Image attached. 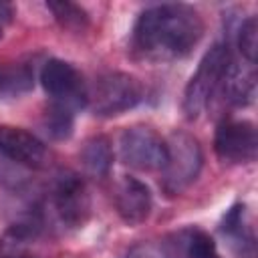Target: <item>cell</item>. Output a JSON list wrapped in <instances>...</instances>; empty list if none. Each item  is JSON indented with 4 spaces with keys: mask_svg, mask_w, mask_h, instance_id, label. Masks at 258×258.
<instances>
[{
    "mask_svg": "<svg viewBox=\"0 0 258 258\" xmlns=\"http://www.w3.org/2000/svg\"><path fill=\"white\" fill-rule=\"evenodd\" d=\"M204 20L187 4H155L145 8L133 26V50L147 60L185 56L202 38Z\"/></svg>",
    "mask_w": 258,
    "mask_h": 258,
    "instance_id": "obj_1",
    "label": "cell"
},
{
    "mask_svg": "<svg viewBox=\"0 0 258 258\" xmlns=\"http://www.w3.org/2000/svg\"><path fill=\"white\" fill-rule=\"evenodd\" d=\"M232 60L230 48L226 42H216L200 60L196 73L183 91V113L187 119H198L202 111L210 105L214 95L222 89L224 75Z\"/></svg>",
    "mask_w": 258,
    "mask_h": 258,
    "instance_id": "obj_2",
    "label": "cell"
},
{
    "mask_svg": "<svg viewBox=\"0 0 258 258\" xmlns=\"http://www.w3.org/2000/svg\"><path fill=\"white\" fill-rule=\"evenodd\" d=\"M145 97V89L139 79L129 73H105L101 75L93 87H89V103L87 107L97 117H113L121 115L133 107H137Z\"/></svg>",
    "mask_w": 258,
    "mask_h": 258,
    "instance_id": "obj_3",
    "label": "cell"
},
{
    "mask_svg": "<svg viewBox=\"0 0 258 258\" xmlns=\"http://www.w3.org/2000/svg\"><path fill=\"white\" fill-rule=\"evenodd\" d=\"M165 143L167 161L161 169V187L167 196H177L198 179L204 165V155L198 139L185 131H173Z\"/></svg>",
    "mask_w": 258,
    "mask_h": 258,
    "instance_id": "obj_4",
    "label": "cell"
},
{
    "mask_svg": "<svg viewBox=\"0 0 258 258\" xmlns=\"http://www.w3.org/2000/svg\"><path fill=\"white\" fill-rule=\"evenodd\" d=\"M40 85L50 97V103L71 111L83 109L89 103V85L83 75L67 60L50 58L40 69Z\"/></svg>",
    "mask_w": 258,
    "mask_h": 258,
    "instance_id": "obj_5",
    "label": "cell"
},
{
    "mask_svg": "<svg viewBox=\"0 0 258 258\" xmlns=\"http://www.w3.org/2000/svg\"><path fill=\"white\" fill-rule=\"evenodd\" d=\"M119 157L125 165L139 171H157L165 167L167 143L151 127L135 125L119 137Z\"/></svg>",
    "mask_w": 258,
    "mask_h": 258,
    "instance_id": "obj_6",
    "label": "cell"
},
{
    "mask_svg": "<svg viewBox=\"0 0 258 258\" xmlns=\"http://www.w3.org/2000/svg\"><path fill=\"white\" fill-rule=\"evenodd\" d=\"M50 204L58 222L67 228H81L91 214V196L81 175L60 171L50 189Z\"/></svg>",
    "mask_w": 258,
    "mask_h": 258,
    "instance_id": "obj_7",
    "label": "cell"
},
{
    "mask_svg": "<svg viewBox=\"0 0 258 258\" xmlns=\"http://www.w3.org/2000/svg\"><path fill=\"white\" fill-rule=\"evenodd\" d=\"M214 149L228 163H250L258 153V133L248 119H226L218 125Z\"/></svg>",
    "mask_w": 258,
    "mask_h": 258,
    "instance_id": "obj_8",
    "label": "cell"
},
{
    "mask_svg": "<svg viewBox=\"0 0 258 258\" xmlns=\"http://www.w3.org/2000/svg\"><path fill=\"white\" fill-rule=\"evenodd\" d=\"M0 155L14 161L16 165L40 169L48 161L46 145L22 127H0Z\"/></svg>",
    "mask_w": 258,
    "mask_h": 258,
    "instance_id": "obj_9",
    "label": "cell"
},
{
    "mask_svg": "<svg viewBox=\"0 0 258 258\" xmlns=\"http://www.w3.org/2000/svg\"><path fill=\"white\" fill-rule=\"evenodd\" d=\"M113 200H115L117 214L129 226L143 224L149 218L151 208H153V200H151L149 187L143 181H139V179H135L131 175H123L117 181Z\"/></svg>",
    "mask_w": 258,
    "mask_h": 258,
    "instance_id": "obj_10",
    "label": "cell"
},
{
    "mask_svg": "<svg viewBox=\"0 0 258 258\" xmlns=\"http://www.w3.org/2000/svg\"><path fill=\"white\" fill-rule=\"evenodd\" d=\"M222 91L228 103L236 107L250 105L256 95V67L248 60L240 62L232 58L224 75V81H222Z\"/></svg>",
    "mask_w": 258,
    "mask_h": 258,
    "instance_id": "obj_11",
    "label": "cell"
},
{
    "mask_svg": "<svg viewBox=\"0 0 258 258\" xmlns=\"http://www.w3.org/2000/svg\"><path fill=\"white\" fill-rule=\"evenodd\" d=\"M40 220L34 216L10 226L0 238V258H34L32 244L38 238Z\"/></svg>",
    "mask_w": 258,
    "mask_h": 258,
    "instance_id": "obj_12",
    "label": "cell"
},
{
    "mask_svg": "<svg viewBox=\"0 0 258 258\" xmlns=\"http://www.w3.org/2000/svg\"><path fill=\"white\" fill-rule=\"evenodd\" d=\"M81 161L91 175L95 177L107 175L113 165V149H111L109 139L101 135L89 139L81 149Z\"/></svg>",
    "mask_w": 258,
    "mask_h": 258,
    "instance_id": "obj_13",
    "label": "cell"
},
{
    "mask_svg": "<svg viewBox=\"0 0 258 258\" xmlns=\"http://www.w3.org/2000/svg\"><path fill=\"white\" fill-rule=\"evenodd\" d=\"M177 254H181L183 258H222L214 238L198 228H189L183 230L179 234V242H177Z\"/></svg>",
    "mask_w": 258,
    "mask_h": 258,
    "instance_id": "obj_14",
    "label": "cell"
},
{
    "mask_svg": "<svg viewBox=\"0 0 258 258\" xmlns=\"http://www.w3.org/2000/svg\"><path fill=\"white\" fill-rule=\"evenodd\" d=\"M34 85V73L24 62L0 64V97H14L26 93Z\"/></svg>",
    "mask_w": 258,
    "mask_h": 258,
    "instance_id": "obj_15",
    "label": "cell"
},
{
    "mask_svg": "<svg viewBox=\"0 0 258 258\" xmlns=\"http://www.w3.org/2000/svg\"><path fill=\"white\" fill-rule=\"evenodd\" d=\"M222 234L228 236L234 244H238L244 252V246L246 248H254V238L246 226V208L242 204H236L230 208V212L224 216L222 220V226H220Z\"/></svg>",
    "mask_w": 258,
    "mask_h": 258,
    "instance_id": "obj_16",
    "label": "cell"
},
{
    "mask_svg": "<svg viewBox=\"0 0 258 258\" xmlns=\"http://www.w3.org/2000/svg\"><path fill=\"white\" fill-rule=\"evenodd\" d=\"M73 125H75V111L54 103H50L48 109L44 111L42 129L50 139H56V141L69 139L73 133Z\"/></svg>",
    "mask_w": 258,
    "mask_h": 258,
    "instance_id": "obj_17",
    "label": "cell"
},
{
    "mask_svg": "<svg viewBox=\"0 0 258 258\" xmlns=\"http://www.w3.org/2000/svg\"><path fill=\"white\" fill-rule=\"evenodd\" d=\"M46 8L52 12V16L56 18V22L62 28H67V30L81 32L89 24L87 12L81 6L73 4V2H46Z\"/></svg>",
    "mask_w": 258,
    "mask_h": 258,
    "instance_id": "obj_18",
    "label": "cell"
},
{
    "mask_svg": "<svg viewBox=\"0 0 258 258\" xmlns=\"http://www.w3.org/2000/svg\"><path fill=\"white\" fill-rule=\"evenodd\" d=\"M236 42H238V50H240L242 58L254 64L256 54H258V20H256V16H248L240 24Z\"/></svg>",
    "mask_w": 258,
    "mask_h": 258,
    "instance_id": "obj_19",
    "label": "cell"
},
{
    "mask_svg": "<svg viewBox=\"0 0 258 258\" xmlns=\"http://www.w3.org/2000/svg\"><path fill=\"white\" fill-rule=\"evenodd\" d=\"M123 258H179L177 248L167 242H139L131 246Z\"/></svg>",
    "mask_w": 258,
    "mask_h": 258,
    "instance_id": "obj_20",
    "label": "cell"
},
{
    "mask_svg": "<svg viewBox=\"0 0 258 258\" xmlns=\"http://www.w3.org/2000/svg\"><path fill=\"white\" fill-rule=\"evenodd\" d=\"M8 20H10V8L0 6V40H2V36H4V26H6Z\"/></svg>",
    "mask_w": 258,
    "mask_h": 258,
    "instance_id": "obj_21",
    "label": "cell"
}]
</instances>
